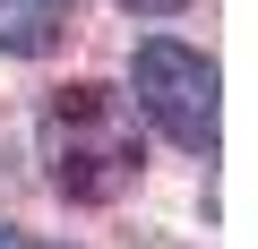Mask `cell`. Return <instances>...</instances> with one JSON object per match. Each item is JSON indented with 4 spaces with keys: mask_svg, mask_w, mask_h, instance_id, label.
Returning a JSON list of instances; mask_svg holds the SVG:
<instances>
[{
    "mask_svg": "<svg viewBox=\"0 0 258 249\" xmlns=\"http://www.w3.org/2000/svg\"><path fill=\"white\" fill-rule=\"evenodd\" d=\"M43 172L69 206H112L129 198V181H138L147 146H138V112H129V95H112L103 77H69L43 95Z\"/></svg>",
    "mask_w": 258,
    "mask_h": 249,
    "instance_id": "6da1fadb",
    "label": "cell"
},
{
    "mask_svg": "<svg viewBox=\"0 0 258 249\" xmlns=\"http://www.w3.org/2000/svg\"><path fill=\"white\" fill-rule=\"evenodd\" d=\"M129 86H138V112L181 155H215V69H207V52L155 35V43H138V60H129Z\"/></svg>",
    "mask_w": 258,
    "mask_h": 249,
    "instance_id": "7a4b0ae2",
    "label": "cell"
},
{
    "mask_svg": "<svg viewBox=\"0 0 258 249\" xmlns=\"http://www.w3.org/2000/svg\"><path fill=\"white\" fill-rule=\"evenodd\" d=\"M69 35V0H0V52L9 60H43Z\"/></svg>",
    "mask_w": 258,
    "mask_h": 249,
    "instance_id": "3957f363",
    "label": "cell"
},
{
    "mask_svg": "<svg viewBox=\"0 0 258 249\" xmlns=\"http://www.w3.org/2000/svg\"><path fill=\"white\" fill-rule=\"evenodd\" d=\"M0 249H69V240H35V232H9V223H0Z\"/></svg>",
    "mask_w": 258,
    "mask_h": 249,
    "instance_id": "277c9868",
    "label": "cell"
},
{
    "mask_svg": "<svg viewBox=\"0 0 258 249\" xmlns=\"http://www.w3.org/2000/svg\"><path fill=\"white\" fill-rule=\"evenodd\" d=\"M112 9H138V18H155V9H181V0H112Z\"/></svg>",
    "mask_w": 258,
    "mask_h": 249,
    "instance_id": "5b68a950",
    "label": "cell"
},
{
    "mask_svg": "<svg viewBox=\"0 0 258 249\" xmlns=\"http://www.w3.org/2000/svg\"><path fill=\"white\" fill-rule=\"evenodd\" d=\"M138 249H181V240H138Z\"/></svg>",
    "mask_w": 258,
    "mask_h": 249,
    "instance_id": "8992f818",
    "label": "cell"
}]
</instances>
